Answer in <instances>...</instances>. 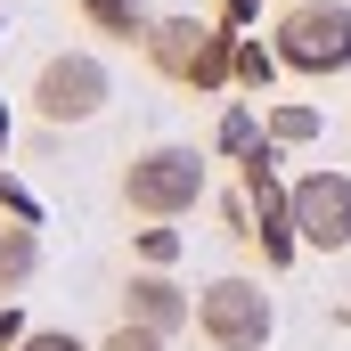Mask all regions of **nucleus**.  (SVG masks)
I'll list each match as a JSON object with an SVG mask.
<instances>
[{
    "label": "nucleus",
    "instance_id": "obj_1",
    "mask_svg": "<svg viewBox=\"0 0 351 351\" xmlns=\"http://www.w3.org/2000/svg\"><path fill=\"white\" fill-rule=\"evenodd\" d=\"M139 49H147V66L164 82L196 90V98H213V90L237 82V25L229 16H156Z\"/></svg>",
    "mask_w": 351,
    "mask_h": 351
},
{
    "label": "nucleus",
    "instance_id": "obj_15",
    "mask_svg": "<svg viewBox=\"0 0 351 351\" xmlns=\"http://www.w3.org/2000/svg\"><path fill=\"white\" fill-rule=\"evenodd\" d=\"M16 351H98V343H82V335H66V327H33Z\"/></svg>",
    "mask_w": 351,
    "mask_h": 351
},
{
    "label": "nucleus",
    "instance_id": "obj_10",
    "mask_svg": "<svg viewBox=\"0 0 351 351\" xmlns=\"http://www.w3.org/2000/svg\"><path fill=\"white\" fill-rule=\"evenodd\" d=\"M286 74V58H278V41H245L237 33V90H262L269 98V82Z\"/></svg>",
    "mask_w": 351,
    "mask_h": 351
},
{
    "label": "nucleus",
    "instance_id": "obj_11",
    "mask_svg": "<svg viewBox=\"0 0 351 351\" xmlns=\"http://www.w3.org/2000/svg\"><path fill=\"white\" fill-rule=\"evenodd\" d=\"M262 131L278 139V147H311V139H319V106H294V98H286V106L262 114Z\"/></svg>",
    "mask_w": 351,
    "mask_h": 351
},
{
    "label": "nucleus",
    "instance_id": "obj_6",
    "mask_svg": "<svg viewBox=\"0 0 351 351\" xmlns=\"http://www.w3.org/2000/svg\"><path fill=\"white\" fill-rule=\"evenodd\" d=\"M294 229H302V254H351V172L294 180Z\"/></svg>",
    "mask_w": 351,
    "mask_h": 351
},
{
    "label": "nucleus",
    "instance_id": "obj_20",
    "mask_svg": "<svg viewBox=\"0 0 351 351\" xmlns=\"http://www.w3.org/2000/svg\"><path fill=\"white\" fill-rule=\"evenodd\" d=\"M0 33H8V25H0Z\"/></svg>",
    "mask_w": 351,
    "mask_h": 351
},
{
    "label": "nucleus",
    "instance_id": "obj_3",
    "mask_svg": "<svg viewBox=\"0 0 351 351\" xmlns=\"http://www.w3.org/2000/svg\"><path fill=\"white\" fill-rule=\"evenodd\" d=\"M123 204L139 221H180L204 204V156L196 147H147L123 164Z\"/></svg>",
    "mask_w": 351,
    "mask_h": 351
},
{
    "label": "nucleus",
    "instance_id": "obj_16",
    "mask_svg": "<svg viewBox=\"0 0 351 351\" xmlns=\"http://www.w3.org/2000/svg\"><path fill=\"white\" fill-rule=\"evenodd\" d=\"M139 254H147V262H172L180 237H172V229H139Z\"/></svg>",
    "mask_w": 351,
    "mask_h": 351
},
{
    "label": "nucleus",
    "instance_id": "obj_14",
    "mask_svg": "<svg viewBox=\"0 0 351 351\" xmlns=\"http://www.w3.org/2000/svg\"><path fill=\"white\" fill-rule=\"evenodd\" d=\"M0 213H8V221H41V196H33L25 180H8V172H0Z\"/></svg>",
    "mask_w": 351,
    "mask_h": 351
},
{
    "label": "nucleus",
    "instance_id": "obj_9",
    "mask_svg": "<svg viewBox=\"0 0 351 351\" xmlns=\"http://www.w3.org/2000/svg\"><path fill=\"white\" fill-rule=\"evenodd\" d=\"M82 25L131 49V41H147V25H156V16H147V0H82Z\"/></svg>",
    "mask_w": 351,
    "mask_h": 351
},
{
    "label": "nucleus",
    "instance_id": "obj_5",
    "mask_svg": "<svg viewBox=\"0 0 351 351\" xmlns=\"http://www.w3.org/2000/svg\"><path fill=\"white\" fill-rule=\"evenodd\" d=\"M106 98H114V82H106V66H98L90 49H58V58H41V74H33V114H41V123H90Z\"/></svg>",
    "mask_w": 351,
    "mask_h": 351
},
{
    "label": "nucleus",
    "instance_id": "obj_13",
    "mask_svg": "<svg viewBox=\"0 0 351 351\" xmlns=\"http://www.w3.org/2000/svg\"><path fill=\"white\" fill-rule=\"evenodd\" d=\"M98 351H172V335H156V327H139V319H114V335Z\"/></svg>",
    "mask_w": 351,
    "mask_h": 351
},
{
    "label": "nucleus",
    "instance_id": "obj_7",
    "mask_svg": "<svg viewBox=\"0 0 351 351\" xmlns=\"http://www.w3.org/2000/svg\"><path fill=\"white\" fill-rule=\"evenodd\" d=\"M123 319H139V327H156V335H180V327H196V294L172 286L164 262L131 269V278H123Z\"/></svg>",
    "mask_w": 351,
    "mask_h": 351
},
{
    "label": "nucleus",
    "instance_id": "obj_19",
    "mask_svg": "<svg viewBox=\"0 0 351 351\" xmlns=\"http://www.w3.org/2000/svg\"><path fill=\"white\" fill-rule=\"evenodd\" d=\"M0 147H8V114H0Z\"/></svg>",
    "mask_w": 351,
    "mask_h": 351
},
{
    "label": "nucleus",
    "instance_id": "obj_17",
    "mask_svg": "<svg viewBox=\"0 0 351 351\" xmlns=\"http://www.w3.org/2000/svg\"><path fill=\"white\" fill-rule=\"evenodd\" d=\"M25 335H33V327H25V311H16V302H0V351H16Z\"/></svg>",
    "mask_w": 351,
    "mask_h": 351
},
{
    "label": "nucleus",
    "instance_id": "obj_18",
    "mask_svg": "<svg viewBox=\"0 0 351 351\" xmlns=\"http://www.w3.org/2000/svg\"><path fill=\"white\" fill-rule=\"evenodd\" d=\"M221 16H229V25H245V16H254V0H221Z\"/></svg>",
    "mask_w": 351,
    "mask_h": 351
},
{
    "label": "nucleus",
    "instance_id": "obj_12",
    "mask_svg": "<svg viewBox=\"0 0 351 351\" xmlns=\"http://www.w3.org/2000/svg\"><path fill=\"white\" fill-rule=\"evenodd\" d=\"M213 147H221V156H254V147H262V123H254V106H229V114L213 123Z\"/></svg>",
    "mask_w": 351,
    "mask_h": 351
},
{
    "label": "nucleus",
    "instance_id": "obj_8",
    "mask_svg": "<svg viewBox=\"0 0 351 351\" xmlns=\"http://www.w3.org/2000/svg\"><path fill=\"white\" fill-rule=\"evenodd\" d=\"M33 269H41V221H8V229H0V302H8Z\"/></svg>",
    "mask_w": 351,
    "mask_h": 351
},
{
    "label": "nucleus",
    "instance_id": "obj_2",
    "mask_svg": "<svg viewBox=\"0 0 351 351\" xmlns=\"http://www.w3.org/2000/svg\"><path fill=\"white\" fill-rule=\"evenodd\" d=\"M269 41H278L286 74H311V82L343 74L351 66V0H286Z\"/></svg>",
    "mask_w": 351,
    "mask_h": 351
},
{
    "label": "nucleus",
    "instance_id": "obj_4",
    "mask_svg": "<svg viewBox=\"0 0 351 351\" xmlns=\"http://www.w3.org/2000/svg\"><path fill=\"white\" fill-rule=\"evenodd\" d=\"M196 335L213 351H269L278 311H269L262 278H213V286L196 294Z\"/></svg>",
    "mask_w": 351,
    "mask_h": 351
},
{
    "label": "nucleus",
    "instance_id": "obj_21",
    "mask_svg": "<svg viewBox=\"0 0 351 351\" xmlns=\"http://www.w3.org/2000/svg\"><path fill=\"white\" fill-rule=\"evenodd\" d=\"M278 8H286V0H278Z\"/></svg>",
    "mask_w": 351,
    "mask_h": 351
}]
</instances>
